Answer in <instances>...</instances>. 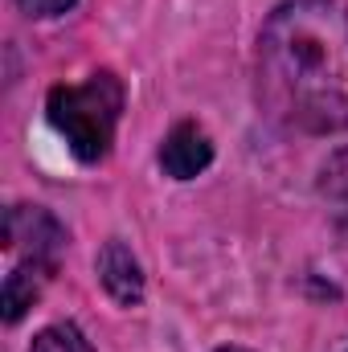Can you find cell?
<instances>
[{
	"instance_id": "cell-2",
	"label": "cell",
	"mask_w": 348,
	"mask_h": 352,
	"mask_svg": "<svg viewBox=\"0 0 348 352\" xmlns=\"http://www.w3.org/2000/svg\"><path fill=\"white\" fill-rule=\"evenodd\" d=\"M123 82L111 70H94L87 82L78 87H54L45 98V115L50 127L66 140V148L83 160L98 164L111 144H115V127L123 115Z\"/></svg>"
},
{
	"instance_id": "cell-5",
	"label": "cell",
	"mask_w": 348,
	"mask_h": 352,
	"mask_svg": "<svg viewBox=\"0 0 348 352\" xmlns=\"http://www.w3.org/2000/svg\"><path fill=\"white\" fill-rule=\"evenodd\" d=\"M98 283H102L107 295H111L115 303H123V307H135V303L144 299V270H140L135 254H131L119 238H111V242L102 246V254H98Z\"/></svg>"
},
{
	"instance_id": "cell-1",
	"label": "cell",
	"mask_w": 348,
	"mask_h": 352,
	"mask_svg": "<svg viewBox=\"0 0 348 352\" xmlns=\"http://www.w3.org/2000/svg\"><path fill=\"white\" fill-rule=\"evenodd\" d=\"M254 78L274 123L348 131V0H283L259 33Z\"/></svg>"
},
{
	"instance_id": "cell-4",
	"label": "cell",
	"mask_w": 348,
	"mask_h": 352,
	"mask_svg": "<svg viewBox=\"0 0 348 352\" xmlns=\"http://www.w3.org/2000/svg\"><path fill=\"white\" fill-rule=\"evenodd\" d=\"M160 164L173 180H193L213 164V140L197 123H176L160 148Z\"/></svg>"
},
{
	"instance_id": "cell-7",
	"label": "cell",
	"mask_w": 348,
	"mask_h": 352,
	"mask_svg": "<svg viewBox=\"0 0 348 352\" xmlns=\"http://www.w3.org/2000/svg\"><path fill=\"white\" fill-rule=\"evenodd\" d=\"M320 201L328 205V217L336 234L348 242V148L332 152L320 168Z\"/></svg>"
},
{
	"instance_id": "cell-8",
	"label": "cell",
	"mask_w": 348,
	"mask_h": 352,
	"mask_svg": "<svg viewBox=\"0 0 348 352\" xmlns=\"http://www.w3.org/2000/svg\"><path fill=\"white\" fill-rule=\"evenodd\" d=\"M29 352H94L78 324H50L33 336Z\"/></svg>"
},
{
	"instance_id": "cell-10",
	"label": "cell",
	"mask_w": 348,
	"mask_h": 352,
	"mask_svg": "<svg viewBox=\"0 0 348 352\" xmlns=\"http://www.w3.org/2000/svg\"><path fill=\"white\" fill-rule=\"evenodd\" d=\"M217 352H250V349H217Z\"/></svg>"
},
{
	"instance_id": "cell-9",
	"label": "cell",
	"mask_w": 348,
	"mask_h": 352,
	"mask_svg": "<svg viewBox=\"0 0 348 352\" xmlns=\"http://www.w3.org/2000/svg\"><path fill=\"white\" fill-rule=\"evenodd\" d=\"M29 16H62L66 8H74V0H17Z\"/></svg>"
},
{
	"instance_id": "cell-3",
	"label": "cell",
	"mask_w": 348,
	"mask_h": 352,
	"mask_svg": "<svg viewBox=\"0 0 348 352\" xmlns=\"http://www.w3.org/2000/svg\"><path fill=\"white\" fill-rule=\"evenodd\" d=\"M66 250V230L58 226L54 213L37 209V205H17L8 209V254L17 263H45L58 266Z\"/></svg>"
},
{
	"instance_id": "cell-6",
	"label": "cell",
	"mask_w": 348,
	"mask_h": 352,
	"mask_svg": "<svg viewBox=\"0 0 348 352\" xmlns=\"http://www.w3.org/2000/svg\"><path fill=\"white\" fill-rule=\"evenodd\" d=\"M54 270L58 266H45V263H12V270L4 274V320L8 324H17L37 299H41V291L50 287V278H54Z\"/></svg>"
}]
</instances>
